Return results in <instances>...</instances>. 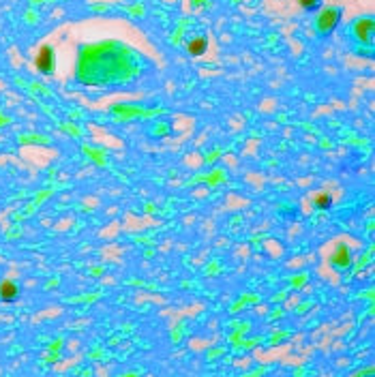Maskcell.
Listing matches in <instances>:
<instances>
[{
    "mask_svg": "<svg viewBox=\"0 0 375 377\" xmlns=\"http://www.w3.org/2000/svg\"><path fill=\"white\" fill-rule=\"evenodd\" d=\"M315 206H317V208H322V210H326V208H330V206H332V197H330V195H317Z\"/></svg>",
    "mask_w": 375,
    "mask_h": 377,
    "instance_id": "cell-7",
    "label": "cell"
},
{
    "mask_svg": "<svg viewBox=\"0 0 375 377\" xmlns=\"http://www.w3.org/2000/svg\"><path fill=\"white\" fill-rule=\"evenodd\" d=\"M37 69L41 73H49L51 69H54V54H51V47H47V45L41 47V51L37 54Z\"/></svg>",
    "mask_w": 375,
    "mask_h": 377,
    "instance_id": "cell-1",
    "label": "cell"
},
{
    "mask_svg": "<svg viewBox=\"0 0 375 377\" xmlns=\"http://www.w3.org/2000/svg\"><path fill=\"white\" fill-rule=\"evenodd\" d=\"M189 51L193 56H202L204 51H206V41L204 39H195V41H191L189 43Z\"/></svg>",
    "mask_w": 375,
    "mask_h": 377,
    "instance_id": "cell-4",
    "label": "cell"
},
{
    "mask_svg": "<svg viewBox=\"0 0 375 377\" xmlns=\"http://www.w3.org/2000/svg\"><path fill=\"white\" fill-rule=\"evenodd\" d=\"M335 264L337 266H347L350 264V253L345 247H339V251L335 253Z\"/></svg>",
    "mask_w": 375,
    "mask_h": 377,
    "instance_id": "cell-6",
    "label": "cell"
},
{
    "mask_svg": "<svg viewBox=\"0 0 375 377\" xmlns=\"http://www.w3.org/2000/svg\"><path fill=\"white\" fill-rule=\"evenodd\" d=\"M298 3H300V7H303L305 11L313 13V11H317V9H322V5H324V0H298Z\"/></svg>",
    "mask_w": 375,
    "mask_h": 377,
    "instance_id": "cell-5",
    "label": "cell"
},
{
    "mask_svg": "<svg viewBox=\"0 0 375 377\" xmlns=\"http://www.w3.org/2000/svg\"><path fill=\"white\" fill-rule=\"evenodd\" d=\"M339 17H341V11H339V9L324 13V15H322V30H328V33H330V30L339 24Z\"/></svg>",
    "mask_w": 375,
    "mask_h": 377,
    "instance_id": "cell-3",
    "label": "cell"
},
{
    "mask_svg": "<svg viewBox=\"0 0 375 377\" xmlns=\"http://www.w3.org/2000/svg\"><path fill=\"white\" fill-rule=\"evenodd\" d=\"M17 294H19V289H17L15 283L5 281L3 285H0V298H3L5 302H15L17 300Z\"/></svg>",
    "mask_w": 375,
    "mask_h": 377,
    "instance_id": "cell-2",
    "label": "cell"
}]
</instances>
